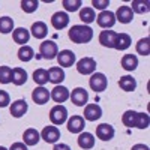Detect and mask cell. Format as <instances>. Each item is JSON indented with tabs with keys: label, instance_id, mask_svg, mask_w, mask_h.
<instances>
[{
	"label": "cell",
	"instance_id": "cell-9",
	"mask_svg": "<svg viewBox=\"0 0 150 150\" xmlns=\"http://www.w3.org/2000/svg\"><path fill=\"white\" fill-rule=\"evenodd\" d=\"M66 126H68V131L71 134H81L84 131V126H86V120H84L83 116L75 114V116L68 119Z\"/></svg>",
	"mask_w": 150,
	"mask_h": 150
},
{
	"label": "cell",
	"instance_id": "cell-26",
	"mask_svg": "<svg viewBox=\"0 0 150 150\" xmlns=\"http://www.w3.org/2000/svg\"><path fill=\"white\" fill-rule=\"evenodd\" d=\"M119 87L125 92H134L137 89V80L131 75H125V77H120L119 80Z\"/></svg>",
	"mask_w": 150,
	"mask_h": 150
},
{
	"label": "cell",
	"instance_id": "cell-41",
	"mask_svg": "<svg viewBox=\"0 0 150 150\" xmlns=\"http://www.w3.org/2000/svg\"><path fill=\"white\" fill-rule=\"evenodd\" d=\"M9 150H29V149H27V146L24 143H14L9 147Z\"/></svg>",
	"mask_w": 150,
	"mask_h": 150
},
{
	"label": "cell",
	"instance_id": "cell-28",
	"mask_svg": "<svg viewBox=\"0 0 150 150\" xmlns=\"http://www.w3.org/2000/svg\"><path fill=\"white\" fill-rule=\"evenodd\" d=\"M80 20L84 23V26L93 23V21L96 20L95 9H93V8H83V9H80Z\"/></svg>",
	"mask_w": 150,
	"mask_h": 150
},
{
	"label": "cell",
	"instance_id": "cell-20",
	"mask_svg": "<svg viewBox=\"0 0 150 150\" xmlns=\"http://www.w3.org/2000/svg\"><path fill=\"white\" fill-rule=\"evenodd\" d=\"M77 143L83 150H90L95 147V135L90 132H81L77 138Z\"/></svg>",
	"mask_w": 150,
	"mask_h": 150
},
{
	"label": "cell",
	"instance_id": "cell-7",
	"mask_svg": "<svg viewBox=\"0 0 150 150\" xmlns=\"http://www.w3.org/2000/svg\"><path fill=\"white\" fill-rule=\"evenodd\" d=\"M41 138L48 144H56L60 138V131H59L57 126H54V125H48V126H45L42 129Z\"/></svg>",
	"mask_w": 150,
	"mask_h": 150
},
{
	"label": "cell",
	"instance_id": "cell-32",
	"mask_svg": "<svg viewBox=\"0 0 150 150\" xmlns=\"http://www.w3.org/2000/svg\"><path fill=\"white\" fill-rule=\"evenodd\" d=\"M135 117H137V111L134 110H128L123 112L122 116V123L126 128H135Z\"/></svg>",
	"mask_w": 150,
	"mask_h": 150
},
{
	"label": "cell",
	"instance_id": "cell-4",
	"mask_svg": "<svg viewBox=\"0 0 150 150\" xmlns=\"http://www.w3.org/2000/svg\"><path fill=\"white\" fill-rule=\"evenodd\" d=\"M89 86L96 93H101L108 87V78L102 72H95V74H92V77L89 80Z\"/></svg>",
	"mask_w": 150,
	"mask_h": 150
},
{
	"label": "cell",
	"instance_id": "cell-35",
	"mask_svg": "<svg viewBox=\"0 0 150 150\" xmlns=\"http://www.w3.org/2000/svg\"><path fill=\"white\" fill-rule=\"evenodd\" d=\"M14 32V20L11 17H2L0 18V33L8 35Z\"/></svg>",
	"mask_w": 150,
	"mask_h": 150
},
{
	"label": "cell",
	"instance_id": "cell-21",
	"mask_svg": "<svg viewBox=\"0 0 150 150\" xmlns=\"http://www.w3.org/2000/svg\"><path fill=\"white\" fill-rule=\"evenodd\" d=\"M63 80H65V71H63V68L53 66V68L48 69V81L50 83L59 86L60 83H63Z\"/></svg>",
	"mask_w": 150,
	"mask_h": 150
},
{
	"label": "cell",
	"instance_id": "cell-31",
	"mask_svg": "<svg viewBox=\"0 0 150 150\" xmlns=\"http://www.w3.org/2000/svg\"><path fill=\"white\" fill-rule=\"evenodd\" d=\"M135 50H137V53L141 54V56H149L150 54V39H149L147 36L146 38H141V39L137 42Z\"/></svg>",
	"mask_w": 150,
	"mask_h": 150
},
{
	"label": "cell",
	"instance_id": "cell-14",
	"mask_svg": "<svg viewBox=\"0 0 150 150\" xmlns=\"http://www.w3.org/2000/svg\"><path fill=\"white\" fill-rule=\"evenodd\" d=\"M114 128L111 126L110 123H101L99 126H96V137L102 141H110L114 138Z\"/></svg>",
	"mask_w": 150,
	"mask_h": 150
},
{
	"label": "cell",
	"instance_id": "cell-25",
	"mask_svg": "<svg viewBox=\"0 0 150 150\" xmlns=\"http://www.w3.org/2000/svg\"><path fill=\"white\" fill-rule=\"evenodd\" d=\"M120 65L125 71H128V72H132L137 69V66H138V57H137L135 54H125L122 57V62H120Z\"/></svg>",
	"mask_w": 150,
	"mask_h": 150
},
{
	"label": "cell",
	"instance_id": "cell-24",
	"mask_svg": "<svg viewBox=\"0 0 150 150\" xmlns=\"http://www.w3.org/2000/svg\"><path fill=\"white\" fill-rule=\"evenodd\" d=\"M131 42H132V39L128 33H117L112 48H116L117 51H125V50H128L131 47Z\"/></svg>",
	"mask_w": 150,
	"mask_h": 150
},
{
	"label": "cell",
	"instance_id": "cell-44",
	"mask_svg": "<svg viewBox=\"0 0 150 150\" xmlns=\"http://www.w3.org/2000/svg\"><path fill=\"white\" fill-rule=\"evenodd\" d=\"M0 150H9V149H6V147H3V146H0Z\"/></svg>",
	"mask_w": 150,
	"mask_h": 150
},
{
	"label": "cell",
	"instance_id": "cell-16",
	"mask_svg": "<svg viewBox=\"0 0 150 150\" xmlns=\"http://www.w3.org/2000/svg\"><path fill=\"white\" fill-rule=\"evenodd\" d=\"M116 21H120L122 24H128L134 20V12L128 5H123L116 11Z\"/></svg>",
	"mask_w": 150,
	"mask_h": 150
},
{
	"label": "cell",
	"instance_id": "cell-3",
	"mask_svg": "<svg viewBox=\"0 0 150 150\" xmlns=\"http://www.w3.org/2000/svg\"><path fill=\"white\" fill-rule=\"evenodd\" d=\"M39 54L45 60H53L59 54V47L54 41H44L39 45Z\"/></svg>",
	"mask_w": 150,
	"mask_h": 150
},
{
	"label": "cell",
	"instance_id": "cell-30",
	"mask_svg": "<svg viewBox=\"0 0 150 150\" xmlns=\"http://www.w3.org/2000/svg\"><path fill=\"white\" fill-rule=\"evenodd\" d=\"M33 57H35V51H33V48L30 45L20 47V50H18V59L21 62H26V63H27V62H30Z\"/></svg>",
	"mask_w": 150,
	"mask_h": 150
},
{
	"label": "cell",
	"instance_id": "cell-10",
	"mask_svg": "<svg viewBox=\"0 0 150 150\" xmlns=\"http://www.w3.org/2000/svg\"><path fill=\"white\" fill-rule=\"evenodd\" d=\"M96 23H98V26L102 27V29H111L116 24V15H114V12H111V11H102L101 14L96 17Z\"/></svg>",
	"mask_w": 150,
	"mask_h": 150
},
{
	"label": "cell",
	"instance_id": "cell-40",
	"mask_svg": "<svg viewBox=\"0 0 150 150\" xmlns=\"http://www.w3.org/2000/svg\"><path fill=\"white\" fill-rule=\"evenodd\" d=\"M11 102V96L6 90H0V108H6Z\"/></svg>",
	"mask_w": 150,
	"mask_h": 150
},
{
	"label": "cell",
	"instance_id": "cell-11",
	"mask_svg": "<svg viewBox=\"0 0 150 150\" xmlns=\"http://www.w3.org/2000/svg\"><path fill=\"white\" fill-rule=\"evenodd\" d=\"M56 59L59 62L60 68H71L75 62H77V56H75V53L71 51V50H63V51H60Z\"/></svg>",
	"mask_w": 150,
	"mask_h": 150
},
{
	"label": "cell",
	"instance_id": "cell-27",
	"mask_svg": "<svg viewBox=\"0 0 150 150\" xmlns=\"http://www.w3.org/2000/svg\"><path fill=\"white\" fill-rule=\"evenodd\" d=\"M27 81V72L23 68H14L12 69V83L15 86H23Z\"/></svg>",
	"mask_w": 150,
	"mask_h": 150
},
{
	"label": "cell",
	"instance_id": "cell-34",
	"mask_svg": "<svg viewBox=\"0 0 150 150\" xmlns=\"http://www.w3.org/2000/svg\"><path fill=\"white\" fill-rule=\"evenodd\" d=\"M33 81H35L38 86L47 84V83H48V71H47V69H42V68L36 69V71L33 72Z\"/></svg>",
	"mask_w": 150,
	"mask_h": 150
},
{
	"label": "cell",
	"instance_id": "cell-43",
	"mask_svg": "<svg viewBox=\"0 0 150 150\" xmlns=\"http://www.w3.org/2000/svg\"><path fill=\"white\" fill-rule=\"evenodd\" d=\"M131 150H150V149H149V146H146V144H141V143H140V144H134Z\"/></svg>",
	"mask_w": 150,
	"mask_h": 150
},
{
	"label": "cell",
	"instance_id": "cell-6",
	"mask_svg": "<svg viewBox=\"0 0 150 150\" xmlns=\"http://www.w3.org/2000/svg\"><path fill=\"white\" fill-rule=\"evenodd\" d=\"M69 95H71V92H69L68 87L60 86V84L56 86L54 89L50 92V98L56 102V105H63V102H66L69 99Z\"/></svg>",
	"mask_w": 150,
	"mask_h": 150
},
{
	"label": "cell",
	"instance_id": "cell-33",
	"mask_svg": "<svg viewBox=\"0 0 150 150\" xmlns=\"http://www.w3.org/2000/svg\"><path fill=\"white\" fill-rule=\"evenodd\" d=\"M150 125V117L147 112H137L135 117V128L138 129H147Z\"/></svg>",
	"mask_w": 150,
	"mask_h": 150
},
{
	"label": "cell",
	"instance_id": "cell-17",
	"mask_svg": "<svg viewBox=\"0 0 150 150\" xmlns=\"http://www.w3.org/2000/svg\"><path fill=\"white\" fill-rule=\"evenodd\" d=\"M32 99H33V102L38 104V105L47 104L48 99H50V92H48V89H45L44 86L36 87V89L32 92Z\"/></svg>",
	"mask_w": 150,
	"mask_h": 150
},
{
	"label": "cell",
	"instance_id": "cell-15",
	"mask_svg": "<svg viewBox=\"0 0 150 150\" xmlns=\"http://www.w3.org/2000/svg\"><path fill=\"white\" fill-rule=\"evenodd\" d=\"M69 24V15L66 14V12H56V14H53L51 17V26L56 29V30H62V29H66Z\"/></svg>",
	"mask_w": 150,
	"mask_h": 150
},
{
	"label": "cell",
	"instance_id": "cell-42",
	"mask_svg": "<svg viewBox=\"0 0 150 150\" xmlns=\"http://www.w3.org/2000/svg\"><path fill=\"white\" fill-rule=\"evenodd\" d=\"M53 150H72V149L68 144H65V143H56L54 147H53Z\"/></svg>",
	"mask_w": 150,
	"mask_h": 150
},
{
	"label": "cell",
	"instance_id": "cell-13",
	"mask_svg": "<svg viewBox=\"0 0 150 150\" xmlns=\"http://www.w3.org/2000/svg\"><path fill=\"white\" fill-rule=\"evenodd\" d=\"M27 110H29V104L26 102V99H17V101L12 102V105H11V108H9L11 116L15 117V119L23 117V116L27 112Z\"/></svg>",
	"mask_w": 150,
	"mask_h": 150
},
{
	"label": "cell",
	"instance_id": "cell-19",
	"mask_svg": "<svg viewBox=\"0 0 150 150\" xmlns=\"http://www.w3.org/2000/svg\"><path fill=\"white\" fill-rule=\"evenodd\" d=\"M39 140H41V134L38 132L35 128H29L23 134V143L26 144L27 147L29 146H36L38 143H39Z\"/></svg>",
	"mask_w": 150,
	"mask_h": 150
},
{
	"label": "cell",
	"instance_id": "cell-18",
	"mask_svg": "<svg viewBox=\"0 0 150 150\" xmlns=\"http://www.w3.org/2000/svg\"><path fill=\"white\" fill-rule=\"evenodd\" d=\"M12 39L14 42H17L18 45H27L29 39H30V32L26 29V27H18V29H14L12 32Z\"/></svg>",
	"mask_w": 150,
	"mask_h": 150
},
{
	"label": "cell",
	"instance_id": "cell-8",
	"mask_svg": "<svg viewBox=\"0 0 150 150\" xmlns=\"http://www.w3.org/2000/svg\"><path fill=\"white\" fill-rule=\"evenodd\" d=\"M69 99L72 101L74 105L77 107H84L87 105V101H89V92L83 87H77V89H74L72 93L69 95Z\"/></svg>",
	"mask_w": 150,
	"mask_h": 150
},
{
	"label": "cell",
	"instance_id": "cell-12",
	"mask_svg": "<svg viewBox=\"0 0 150 150\" xmlns=\"http://www.w3.org/2000/svg\"><path fill=\"white\" fill-rule=\"evenodd\" d=\"M84 120L87 122H96L102 117V108L98 104H87L84 108Z\"/></svg>",
	"mask_w": 150,
	"mask_h": 150
},
{
	"label": "cell",
	"instance_id": "cell-22",
	"mask_svg": "<svg viewBox=\"0 0 150 150\" xmlns=\"http://www.w3.org/2000/svg\"><path fill=\"white\" fill-rule=\"evenodd\" d=\"M117 33L114 30H102L99 33V42L105 48H112L114 47V41H116Z\"/></svg>",
	"mask_w": 150,
	"mask_h": 150
},
{
	"label": "cell",
	"instance_id": "cell-2",
	"mask_svg": "<svg viewBox=\"0 0 150 150\" xmlns=\"http://www.w3.org/2000/svg\"><path fill=\"white\" fill-rule=\"evenodd\" d=\"M50 122L54 126H60L65 122H68V110L65 105H54L50 110Z\"/></svg>",
	"mask_w": 150,
	"mask_h": 150
},
{
	"label": "cell",
	"instance_id": "cell-37",
	"mask_svg": "<svg viewBox=\"0 0 150 150\" xmlns=\"http://www.w3.org/2000/svg\"><path fill=\"white\" fill-rule=\"evenodd\" d=\"M12 83V69L9 66H0V84Z\"/></svg>",
	"mask_w": 150,
	"mask_h": 150
},
{
	"label": "cell",
	"instance_id": "cell-29",
	"mask_svg": "<svg viewBox=\"0 0 150 150\" xmlns=\"http://www.w3.org/2000/svg\"><path fill=\"white\" fill-rule=\"evenodd\" d=\"M129 8L132 9V12H137V14H147L150 11V3L147 0H134Z\"/></svg>",
	"mask_w": 150,
	"mask_h": 150
},
{
	"label": "cell",
	"instance_id": "cell-23",
	"mask_svg": "<svg viewBox=\"0 0 150 150\" xmlns=\"http://www.w3.org/2000/svg\"><path fill=\"white\" fill-rule=\"evenodd\" d=\"M30 33L36 38V39H45L47 35H48V27L44 21H36V23L32 24Z\"/></svg>",
	"mask_w": 150,
	"mask_h": 150
},
{
	"label": "cell",
	"instance_id": "cell-5",
	"mask_svg": "<svg viewBox=\"0 0 150 150\" xmlns=\"http://www.w3.org/2000/svg\"><path fill=\"white\" fill-rule=\"evenodd\" d=\"M96 60L93 57H83L77 62V71L81 75H92L96 72Z\"/></svg>",
	"mask_w": 150,
	"mask_h": 150
},
{
	"label": "cell",
	"instance_id": "cell-36",
	"mask_svg": "<svg viewBox=\"0 0 150 150\" xmlns=\"http://www.w3.org/2000/svg\"><path fill=\"white\" fill-rule=\"evenodd\" d=\"M38 8H39V2L38 0H21V9L26 14H33Z\"/></svg>",
	"mask_w": 150,
	"mask_h": 150
},
{
	"label": "cell",
	"instance_id": "cell-39",
	"mask_svg": "<svg viewBox=\"0 0 150 150\" xmlns=\"http://www.w3.org/2000/svg\"><path fill=\"white\" fill-rule=\"evenodd\" d=\"M93 9H99V11H107V8L110 6V0H93L92 2Z\"/></svg>",
	"mask_w": 150,
	"mask_h": 150
},
{
	"label": "cell",
	"instance_id": "cell-38",
	"mask_svg": "<svg viewBox=\"0 0 150 150\" xmlns=\"http://www.w3.org/2000/svg\"><path fill=\"white\" fill-rule=\"evenodd\" d=\"M62 5H63L65 11H68V12H75V11H78V9L81 8L83 2H81V0H63V2H62Z\"/></svg>",
	"mask_w": 150,
	"mask_h": 150
},
{
	"label": "cell",
	"instance_id": "cell-1",
	"mask_svg": "<svg viewBox=\"0 0 150 150\" xmlns=\"http://www.w3.org/2000/svg\"><path fill=\"white\" fill-rule=\"evenodd\" d=\"M69 39L75 44H87L93 39V29L84 24H75L68 32Z\"/></svg>",
	"mask_w": 150,
	"mask_h": 150
}]
</instances>
